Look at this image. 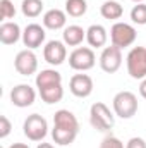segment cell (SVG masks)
Returning a JSON list of instances; mask_svg holds the SVG:
<instances>
[{
    "label": "cell",
    "instance_id": "obj_1",
    "mask_svg": "<svg viewBox=\"0 0 146 148\" xmlns=\"http://www.w3.org/2000/svg\"><path fill=\"white\" fill-rule=\"evenodd\" d=\"M77 134H79V122L72 112L67 109H60L53 114L52 138L57 145H60V147L72 145Z\"/></svg>",
    "mask_w": 146,
    "mask_h": 148
},
{
    "label": "cell",
    "instance_id": "obj_2",
    "mask_svg": "<svg viewBox=\"0 0 146 148\" xmlns=\"http://www.w3.org/2000/svg\"><path fill=\"white\" fill-rule=\"evenodd\" d=\"M89 124L100 133H107L113 127L115 117L103 102H95L89 109Z\"/></svg>",
    "mask_w": 146,
    "mask_h": 148
},
{
    "label": "cell",
    "instance_id": "obj_3",
    "mask_svg": "<svg viewBox=\"0 0 146 148\" xmlns=\"http://www.w3.org/2000/svg\"><path fill=\"white\" fill-rule=\"evenodd\" d=\"M112 105H113V112H115L117 117L131 119L138 112V97L132 91H127V90L126 91H119L113 97Z\"/></svg>",
    "mask_w": 146,
    "mask_h": 148
},
{
    "label": "cell",
    "instance_id": "obj_4",
    "mask_svg": "<svg viewBox=\"0 0 146 148\" xmlns=\"http://www.w3.org/2000/svg\"><path fill=\"white\" fill-rule=\"evenodd\" d=\"M127 73L132 79H145L146 77V48L145 47H134L129 50L127 59Z\"/></svg>",
    "mask_w": 146,
    "mask_h": 148
},
{
    "label": "cell",
    "instance_id": "obj_5",
    "mask_svg": "<svg viewBox=\"0 0 146 148\" xmlns=\"http://www.w3.org/2000/svg\"><path fill=\"white\" fill-rule=\"evenodd\" d=\"M23 133L31 141H43L45 136L48 134V122L43 115L31 114L26 117V121L23 124Z\"/></svg>",
    "mask_w": 146,
    "mask_h": 148
},
{
    "label": "cell",
    "instance_id": "obj_6",
    "mask_svg": "<svg viewBox=\"0 0 146 148\" xmlns=\"http://www.w3.org/2000/svg\"><path fill=\"white\" fill-rule=\"evenodd\" d=\"M95 64H96V55L91 47H77L69 55V66L74 71L84 73V71L93 69Z\"/></svg>",
    "mask_w": 146,
    "mask_h": 148
},
{
    "label": "cell",
    "instance_id": "obj_7",
    "mask_svg": "<svg viewBox=\"0 0 146 148\" xmlns=\"http://www.w3.org/2000/svg\"><path fill=\"white\" fill-rule=\"evenodd\" d=\"M136 28L132 24H127V23H115L112 28H110V40H112V45L119 47L120 50L122 48H127L131 47L134 41H136Z\"/></svg>",
    "mask_w": 146,
    "mask_h": 148
},
{
    "label": "cell",
    "instance_id": "obj_8",
    "mask_svg": "<svg viewBox=\"0 0 146 148\" xmlns=\"http://www.w3.org/2000/svg\"><path fill=\"white\" fill-rule=\"evenodd\" d=\"M122 66V50L115 45L105 47L102 55H100V67L102 71L107 74L117 73Z\"/></svg>",
    "mask_w": 146,
    "mask_h": 148
},
{
    "label": "cell",
    "instance_id": "obj_9",
    "mask_svg": "<svg viewBox=\"0 0 146 148\" xmlns=\"http://www.w3.org/2000/svg\"><path fill=\"white\" fill-rule=\"evenodd\" d=\"M14 67L21 76H31L38 71V57L29 48L21 50L14 59Z\"/></svg>",
    "mask_w": 146,
    "mask_h": 148
},
{
    "label": "cell",
    "instance_id": "obj_10",
    "mask_svg": "<svg viewBox=\"0 0 146 148\" xmlns=\"http://www.w3.org/2000/svg\"><path fill=\"white\" fill-rule=\"evenodd\" d=\"M43 59L50 66H60V64H64L65 59H67L65 43L64 41H59V40L46 41V45L43 47Z\"/></svg>",
    "mask_w": 146,
    "mask_h": 148
},
{
    "label": "cell",
    "instance_id": "obj_11",
    "mask_svg": "<svg viewBox=\"0 0 146 148\" xmlns=\"http://www.w3.org/2000/svg\"><path fill=\"white\" fill-rule=\"evenodd\" d=\"M36 100V91L33 86L29 84H16L12 90H10V102L12 105L19 107V109H26V107H31Z\"/></svg>",
    "mask_w": 146,
    "mask_h": 148
},
{
    "label": "cell",
    "instance_id": "obj_12",
    "mask_svg": "<svg viewBox=\"0 0 146 148\" xmlns=\"http://www.w3.org/2000/svg\"><path fill=\"white\" fill-rule=\"evenodd\" d=\"M93 79L88 74H74L69 81V90L77 98H88L93 93Z\"/></svg>",
    "mask_w": 146,
    "mask_h": 148
},
{
    "label": "cell",
    "instance_id": "obj_13",
    "mask_svg": "<svg viewBox=\"0 0 146 148\" xmlns=\"http://www.w3.org/2000/svg\"><path fill=\"white\" fill-rule=\"evenodd\" d=\"M45 38H46V33H45V26L41 24H28L23 31V43L26 48L29 50H35L38 47H41L45 43Z\"/></svg>",
    "mask_w": 146,
    "mask_h": 148
},
{
    "label": "cell",
    "instance_id": "obj_14",
    "mask_svg": "<svg viewBox=\"0 0 146 148\" xmlns=\"http://www.w3.org/2000/svg\"><path fill=\"white\" fill-rule=\"evenodd\" d=\"M19 40H23V31L17 23L3 21L0 24V41L3 45H16Z\"/></svg>",
    "mask_w": 146,
    "mask_h": 148
},
{
    "label": "cell",
    "instance_id": "obj_15",
    "mask_svg": "<svg viewBox=\"0 0 146 148\" xmlns=\"http://www.w3.org/2000/svg\"><path fill=\"white\" fill-rule=\"evenodd\" d=\"M65 23H67V12L60 9H50L43 14V26L46 29H52V31L62 29L65 28Z\"/></svg>",
    "mask_w": 146,
    "mask_h": 148
},
{
    "label": "cell",
    "instance_id": "obj_16",
    "mask_svg": "<svg viewBox=\"0 0 146 148\" xmlns=\"http://www.w3.org/2000/svg\"><path fill=\"white\" fill-rule=\"evenodd\" d=\"M108 40V33L102 24H91L86 29V41L91 48H103Z\"/></svg>",
    "mask_w": 146,
    "mask_h": 148
},
{
    "label": "cell",
    "instance_id": "obj_17",
    "mask_svg": "<svg viewBox=\"0 0 146 148\" xmlns=\"http://www.w3.org/2000/svg\"><path fill=\"white\" fill-rule=\"evenodd\" d=\"M36 88L43 90L46 86H53V84H62V74L55 69H43L36 74Z\"/></svg>",
    "mask_w": 146,
    "mask_h": 148
},
{
    "label": "cell",
    "instance_id": "obj_18",
    "mask_svg": "<svg viewBox=\"0 0 146 148\" xmlns=\"http://www.w3.org/2000/svg\"><path fill=\"white\" fill-rule=\"evenodd\" d=\"M62 38H64L65 45H69V47H79L86 40V29H83L77 24H71V26L64 28Z\"/></svg>",
    "mask_w": 146,
    "mask_h": 148
},
{
    "label": "cell",
    "instance_id": "obj_19",
    "mask_svg": "<svg viewBox=\"0 0 146 148\" xmlns=\"http://www.w3.org/2000/svg\"><path fill=\"white\" fill-rule=\"evenodd\" d=\"M100 14L103 19H108V21H117L122 17L124 14V7L117 2V0H107L102 3L100 7Z\"/></svg>",
    "mask_w": 146,
    "mask_h": 148
},
{
    "label": "cell",
    "instance_id": "obj_20",
    "mask_svg": "<svg viewBox=\"0 0 146 148\" xmlns=\"http://www.w3.org/2000/svg\"><path fill=\"white\" fill-rule=\"evenodd\" d=\"M41 100L48 105H53V103H59L62 98H64V88L62 84H53V86H46L43 90H38Z\"/></svg>",
    "mask_w": 146,
    "mask_h": 148
},
{
    "label": "cell",
    "instance_id": "obj_21",
    "mask_svg": "<svg viewBox=\"0 0 146 148\" xmlns=\"http://www.w3.org/2000/svg\"><path fill=\"white\" fill-rule=\"evenodd\" d=\"M43 0H23L21 3V12L26 16V17H38L41 12H43Z\"/></svg>",
    "mask_w": 146,
    "mask_h": 148
},
{
    "label": "cell",
    "instance_id": "obj_22",
    "mask_svg": "<svg viewBox=\"0 0 146 148\" xmlns=\"http://www.w3.org/2000/svg\"><path fill=\"white\" fill-rule=\"evenodd\" d=\"M88 10L86 0H65V12L71 17H83Z\"/></svg>",
    "mask_w": 146,
    "mask_h": 148
},
{
    "label": "cell",
    "instance_id": "obj_23",
    "mask_svg": "<svg viewBox=\"0 0 146 148\" xmlns=\"http://www.w3.org/2000/svg\"><path fill=\"white\" fill-rule=\"evenodd\" d=\"M131 21L138 26H145L146 24V3H136L131 9Z\"/></svg>",
    "mask_w": 146,
    "mask_h": 148
},
{
    "label": "cell",
    "instance_id": "obj_24",
    "mask_svg": "<svg viewBox=\"0 0 146 148\" xmlns=\"http://www.w3.org/2000/svg\"><path fill=\"white\" fill-rule=\"evenodd\" d=\"M16 16V7L10 0H0V17L3 21L7 19H14Z\"/></svg>",
    "mask_w": 146,
    "mask_h": 148
},
{
    "label": "cell",
    "instance_id": "obj_25",
    "mask_svg": "<svg viewBox=\"0 0 146 148\" xmlns=\"http://www.w3.org/2000/svg\"><path fill=\"white\" fill-rule=\"evenodd\" d=\"M100 148H126L124 147V143L117 138V136H105L103 140H102V143H100Z\"/></svg>",
    "mask_w": 146,
    "mask_h": 148
},
{
    "label": "cell",
    "instance_id": "obj_26",
    "mask_svg": "<svg viewBox=\"0 0 146 148\" xmlns=\"http://www.w3.org/2000/svg\"><path fill=\"white\" fill-rule=\"evenodd\" d=\"M12 131V122L7 119V115H0V138H7Z\"/></svg>",
    "mask_w": 146,
    "mask_h": 148
},
{
    "label": "cell",
    "instance_id": "obj_27",
    "mask_svg": "<svg viewBox=\"0 0 146 148\" xmlns=\"http://www.w3.org/2000/svg\"><path fill=\"white\" fill-rule=\"evenodd\" d=\"M126 148H146V141L139 136H134L126 143Z\"/></svg>",
    "mask_w": 146,
    "mask_h": 148
},
{
    "label": "cell",
    "instance_id": "obj_28",
    "mask_svg": "<svg viewBox=\"0 0 146 148\" xmlns=\"http://www.w3.org/2000/svg\"><path fill=\"white\" fill-rule=\"evenodd\" d=\"M139 93H141L143 98H146V77L141 81V84H139Z\"/></svg>",
    "mask_w": 146,
    "mask_h": 148
},
{
    "label": "cell",
    "instance_id": "obj_29",
    "mask_svg": "<svg viewBox=\"0 0 146 148\" xmlns=\"http://www.w3.org/2000/svg\"><path fill=\"white\" fill-rule=\"evenodd\" d=\"M9 148H29L26 143H14V145H10Z\"/></svg>",
    "mask_w": 146,
    "mask_h": 148
},
{
    "label": "cell",
    "instance_id": "obj_30",
    "mask_svg": "<svg viewBox=\"0 0 146 148\" xmlns=\"http://www.w3.org/2000/svg\"><path fill=\"white\" fill-rule=\"evenodd\" d=\"M36 148H55L52 143H38V147Z\"/></svg>",
    "mask_w": 146,
    "mask_h": 148
},
{
    "label": "cell",
    "instance_id": "obj_31",
    "mask_svg": "<svg viewBox=\"0 0 146 148\" xmlns=\"http://www.w3.org/2000/svg\"><path fill=\"white\" fill-rule=\"evenodd\" d=\"M132 2H136V3H143L145 0H132Z\"/></svg>",
    "mask_w": 146,
    "mask_h": 148
}]
</instances>
